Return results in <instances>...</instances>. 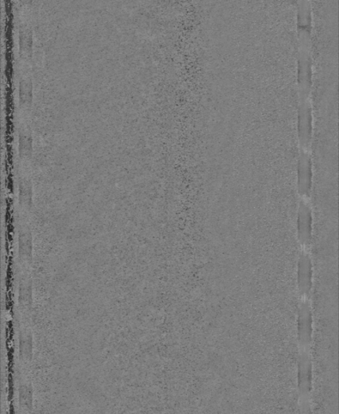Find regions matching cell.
Segmentation results:
<instances>
[{
    "label": "cell",
    "mask_w": 339,
    "mask_h": 414,
    "mask_svg": "<svg viewBox=\"0 0 339 414\" xmlns=\"http://www.w3.org/2000/svg\"><path fill=\"white\" fill-rule=\"evenodd\" d=\"M313 216L310 201L300 199L298 216V239L301 248L310 249Z\"/></svg>",
    "instance_id": "cell-2"
},
{
    "label": "cell",
    "mask_w": 339,
    "mask_h": 414,
    "mask_svg": "<svg viewBox=\"0 0 339 414\" xmlns=\"http://www.w3.org/2000/svg\"><path fill=\"white\" fill-rule=\"evenodd\" d=\"M300 342L310 345L313 332V308L310 300H300L298 313Z\"/></svg>",
    "instance_id": "cell-3"
},
{
    "label": "cell",
    "mask_w": 339,
    "mask_h": 414,
    "mask_svg": "<svg viewBox=\"0 0 339 414\" xmlns=\"http://www.w3.org/2000/svg\"><path fill=\"white\" fill-rule=\"evenodd\" d=\"M313 288V265L310 249L301 248L298 269V289L300 300H310Z\"/></svg>",
    "instance_id": "cell-1"
}]
</instances>
